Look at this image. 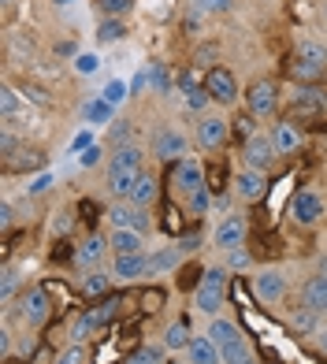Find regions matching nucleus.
<instances>
[{
  "label": "nucleus",
  "mask_w": 327,
  "mask_h": 364,
  "mask_svg": "<svg viewBox=\"0 0 327 364\" xmlns=\"http://www.w3.org/2000/svg\"><path fill=\"white\" fill-rule=\"evenodd\" d=\"M223 297H227V268H205L198 294H193V309L205 312V316H216Z\"/></svg>",
  "instance_id": "nucleus-1"
},
{
  "label": "nucleus",
  "mask_w": 327,
  "mask_h": 364,
  "mask_svg": "<svg viewBox=\"0 0 327 364\" xmlns=\"http://www.w3.org/2000/svg\"><path fill=\"white\" fill-rule=\"evenodd\" d=\"M245 164H250L253 171H268L272 164H275V156H279V149H275V141H272V134H257L253 138H245Z\"/></svg>",
  "instance_id": "nucleus-2"
},
{
  "label": "nucleus",
  "mask_w": 327,
  "mask_h": 364,
  "mask_svg": "<svg viewBox=\"0 0 327 364\" xmlns=\"http://www.w3.org/2000/svg\"><path fill=\"white\" fill-rule=\"evenodd\" d=\"M245 108H250V115H257V119H268V115H275V108H279V97H275L272 82H257V86L245 93Z\"/></svg>",
  "instance_id": "nucleus-3"
},
{
  "label": "nucleus",
  "mask_w": 327,
  "mask_h": 364,
  "mask_svg": "<svg viewBox=\"0 0 327 364\" xmlns=\"http://www.w3.org/2000/svg\"><path fill=\"white\" fill-rule=\"evenodd\" d=\"M205 90L212 101H220V105H235V97H238V82L235 75L227 71V68H212L208 78H205Z\"/></svg>",
  "instance_id": "nucleus-4"
},
{
  "label": "nucleus",
  "mask_w": 327,
  "mask_h": 364,
  "mask_svg": "<svg viewBox=\"0 0 327 364\" xmlns=\"http://www.w3.org/2000/svg\"><path fill=\"white\" fill-rule=\"evenodd\" d=\"M294 115H298V119H323V115H327V93H320V90H298V93H294Z\"/></svg>",
  "instance_id": "nucleus-5"
},
{
  "label": "nucleus",
  "mask_w": 327,
  "mask_h": 364,
  "mask_svg": "<svg viewBox=\"0 0 327 364\" xmlns=\"http://www.w3.org/2000/svg\"><path fill=\"white\" fill-rule=\"evenodd\" d=\"M116 312H119V301H104V305L90 309L86 316H78V320H75V331H71V338H75V342H82V338H86V335H90L93 327L108 323L112 316H116Z\"/></svg>",
  "instance_id": "nucleus-6"
},
{
  "label": "nucleus",
  "mask_w": 327,
  "mask_h": 364,
  "mask_svg": "<svg viewBox=\"0 0 327 364\" xmlns=\"http://www.w3.org/2000/svg\"><path fill=\"white\" fill-rule=\"evenodd\" d=\"M290 216L298 220L301 227H313V223L323 216V197H320V193H313V190L298 193V197H294V205H290Z\"/></svg>",
  "instance_id": "nucleus-7"
},
{
  "label": "nucleus",
  "mask_w": 327,
  "mask_h": 364,
  "mask_svg": "<svg viewBox=\"0 0 327 364\" xmlns=\"http://www.w3.org/2000/svg\"><path fill=\"white\" fill-rule=\"evenodd\" d=\"M212 242H216L223 253L242 250V242H245V220H242V216H227V220H220V227H216V235H212Z\"/></svg>",
  "instance_id": "nucleus-8"
},
{
  "label": "nucleus",
  "mask_w": 327,
  "mask_h": 364,
  "mask_svg": "<svg viewBox=\"0 0 327 364\" xmlns=\"http://www.w3.org/2000/svg\"><path fill=\"white\" fill-rule=\"evenodd\" d=\"M186 360L190 364H223L220 342H212V335H193L186 346Z\"/></svg>",
  "instance_id": "nucleus-9"
},
{
  "label": "nucleus",
  "mask_w": 327,
  "mask_h": 364,
  "mask_svg": "<svg viewBox=\"0 0 327 364\" xmlns=\"http://www.w3.org/2000/svg\"><path fill=\"white\" fill-rule=\"evenodd\" d=\"M205 186V168H201V164L198 160H178V168H175V190L178 193H193V190H201Z\"/></svg>",
  "instance_id": "nucleus-10"
},
{
  "label": "nucleus",
  "mask_w": 327,
  "mask_h": 364,
  "mask_svg": "<svg viewBox=\"0 0 327 364\" xmlns=\"http://www.w3.org/2000/svg\"><path fill=\"white\" fill-rule=\"evenodd\" d=\"M108 250L116 253V257H127V253H145V235H141V230H130V227H112Z\"/></svg>",
  "instance_id": "nucleus-11"
},
{
  "label": "nucleus",
  "mask_w": 327,
  "mask_h": 364,
  "mask_svg": "<svg viewBox=\"0 0 327 364\" xmlns=\"http://www.w3.org/2000/svg\"><path fill=\"white\" fill-rule=\"evenodd\" d=\"M112 272H116V279H123V283H134V279L149 275V253H127V257H116Z\"/></svg>",
  "instance_id": "nucleus-12"
},
{
  "label": "nucleus",
  "mask_w": 327,
  "mask_h": 364,
  "mask_svg": "<svg viewBox=\"0 0 327 364\" xmlns=\"http://www.w3.org/2000/svg\"><path fill=\"white\" fill-rule=\"evenodd\" d=\"M186 153H190V141H186V134H178V130H160V138H156V156L160 160H186Z\"/></svg>",
  "instance_id": "nucleus-13"
},
{
  "label": "nucleus",
  "mask_w": 327,
  "mask_h": 364,
  "mask_svg": "<svg viewBox=\"0 0 327 364\" xmlns=\"http://www.w3.org/2000/svg\"><path fill=\"white\" fill-rule=\"evenodd\" d=\"M227 141V119H220V115H205V119L198 123V145L201 149H220Z\"/></svg>",
  "instance_id": "nucleus-14"
},
{
  "label": "nucleus",
  "mask_w": 327,
  "mask_h": 364,
  "mask_svg": "<svg viewBox=\"0 0 327 364\" xmlns=\"http://www.w3.org/2000/svg\"><path fill=\"white\" fill-rule=\"evenodd\" d=\"M108 220L112 227H130V230H149V212H141L138 205H119V208H112L108 212Z\"/></svg>",
  "instance_id": "nucleus-15"
},
{
  "label": "nucleus",
  "mask_w": 327,
  "mask_h": 364,
  "mask_svg": "<svg viewBox=\"0 0 327 364\" xmlns=\"http://www.w3.org/2000/svg\"><path fill=\"white\" fill-rule=\"evenodd\" d=\"M253 290H257V297L260 301H279V297L286 294V279L279 275V272H260L257 279H253Z\"/></svg>",
  "instance_id": "nucleus-16"
},
{
  "label": "nucleus",
  "mask_w": 327,
  "mask_h": 364,
  "mask_svg": "<svg viewBox=\"0 0 327 364\" xmlns=\"http://www.w3.org/2000/svg\"><path fill=\"white\" fill-rule=\"evenodd\" d=\"M19 312H23V320L26 323H45L48 320V312H53V305H48V297H45V290H30L26 297H23V305H19Z\"/></svg>",
  "instance_id": "nucleus-17"
},
{
  "label": "nucleus",
  "mask_w": 327,
  "mask_h": 364,
  "mask_svg": "<svg viewBox=\"0 0 327 364\" xmlns=\"http://www.w3.org/2000/svg\"><path fill=\"white\" fill-rule=\"evenodd\" d=\"M301 305H309V309H316L320 316H327V275L316 272V275L301 287Z\"/></svg>",
  "instance_id": "nucleus-18"
},
{
  "label": "nucleus",
  "mask_w": 327,
  "mask_h": 364,
  "mask_svg": "<svg viewBox=\"0 0 327 364\" xmlns=\"http://www.w3.org/2000/svg\"><path fill=\"white\" fill-rule=\"evenodd\" d=\"M235 190H238L242 201H260V197H264V171H253V168L238 171Z\"/></svg>",
  "instance_id": "nucleus-19"
},
{
  "label": "nucleus",
  "mask_w": 327,
  "mask_h": 364,
  "mask_svg": "<svg viewBox=\"0 0 327 364\" xmlns=\"http://www.w3.org/2000/svg\"><path fill=\"white\" fill-rule=\"evenodd\" d=\"M138 175H141V168H108V190L116 197H130Z\"/></svg>",
  "instance_id": "nucleus-20"
},
{
  "label": "nucleus",
  "mask_w": 327,
  "mask_h": 364,
  "mask_svg": "<svg viewBox=\"0 0 327 364\" xmlns=\"http://www.w3.org/2000/svg\"><path fill=\"white\" fill-rule=\"evenodd\" d=\"M130 205H138V208H149L153 201H156V178L149 175V171H141L138 175V182H134V190H130V197H127Z\"/></svg>",
  "instance_id": "nucleus-21"
},
{
  "label": "nucleus",
  "mask_w": 327,
  "mask_h": 364,
  "mask_svg": "<svg viewBox=\"0 0 327 364\" xmlns=\"http://www.w3.org/2000/svg\"><path fill=\"white\" fill-rule=\"evenodd\" d=\"M272 141H275V149H279V153H298V149H301V130L294 127V119H286V123L275 127Z\"/></svg>",
  "instance_id": "nucleus-22"
},
{
  "label": "nucleus",
  "mask_w": 327,
  "mask_h": 364,
  "mask_svg": "<svg viewBox=\"0 0 327 364\" xmlns=\"http://www.w3.org/2000/svg\"><path fill=\"white\" fill-rule=\"evenodd\" d=\"M112 115H116V108H112L104 97H90L86 101V108H82V119H86L90 127H104Z\"/></svg>",
  "instance_id": "nucleus-23"
},
{
  "label": "nucleus",
  "mask_w": 327,
  "mask_h": 364,
  "mask_svg": "<svg viewBox=\"0 0 327 364\" xmlns=\"http://www.w3.org/2000/svg\"><path fill=\"white\" fill-rule=\"evenodd\" d=\"M104 250H108V242H104V238H97V235H90L86 242L78 245V253H75V260L82 264V268H90V264H97V260L104 257Z\"/></svg>",
  "instance_id": "nucleus-24"
},
{
  "label": "nucleus",
  "mask_w": 327,
  "mask_h": 364,
  "mask_svg": "<svg viewBox=\"0 0 327 364\" xmlns=\"http://www.w3.org/2000/svg\"><path fill=\"white\" fill-rule=\"evenodd\" d=\"M220 353H223V364H253V350H250V342H245L242 335L235 342L220 346Z\"/></svg>",
  "instance_id": "nucleus-25"
},
{
  "label": "nucleus",
  "mask_w": 327,
  "mask_h": 364,
  "mask_svg": "<svg viewBox=\"0 0 327 364\" xmlns=\"http://www.w3.org/2000/svg\"><path fill=\"white\" fill-rule=\"evenodd\" d=\"M290 327H294V331H305V335H316V331H320V312L309 309V305L294 309V312H290Z\"/></svg>",
  "instance_id": "nucleus-26"
},
{
  "label": "nucleus",
  "mask_w": 327,
  "mask_h": 364,
  "mask_svg": "<svg viewBox=\"0 0 327 364\" xmlns=\"http://www.w3.org/2000/svg\"><path fill=\"white\" fill-rule=\"evenodd\" d=\"M183 264V250H160L149 257V275H164V272H175Z\"/></svg>",
  "instance_id": "nucleus-27"
},
{
  "label": "nucleus",
  "mask_w": 327,
  "mask_h": 364,
  "mask_svg": "<svg viewBox=\"0 0 327 364\" xmlns=\"http://www.w3.org/2000/svg\"><path fill=\"white\" fill-rule=\"evenodd\" d=\"M190 331H186V323H168V327H164V346H168V350H186V346H190Z\"/></svg>",
  "instance_id": "nucleus-28"
},
{
  "label": "nucleus",
  "mask_w": 327,
  "mask_h": 364,
  "mask_svg": "<svg viewBox=\"0 0 327 364\" xmlns=\"http://www.w3.org/2000/svg\"><path fill=\"white\" fill-rule=\"evenodd\" d=\"M298 60L316 63V68H327V45H320V41H301V45H298Z\"/></svg>",
  "instance_id": "nucleus-29"
},
{
  "label": "nucleus",
  "mask_w": 327,
  "mask_h": 364,
  "mask_svg": "<svg viewBox=\"0 0 327 364\" xmlns=\"http://www.w3.org/2000/svg\"><path fill=\"white\" fill-rule=\"evenodd\" d=\"M141 160H145V153L138 145H123V149H116V156H112V168H141Z\"/></svg>",
  "instance_id": "nucleus-30"
},
{
  "label": "nucleus",
  "mask_w": 327,
  "mask_h": 364,
  "mask_svg": "<svg viewBox=\"0 0 327 364\" xmlns=\"http://www.w3.org/2000/svg\"><path fill=\"white\" fill-rule=\"evenodd\" d=\"M208 335H212V342H220V346H227V342H235L238 335H242V331L231 323V320H212V327H208Z\"/></svg>",
  "instance_id": "nucleus-31"
},
{
  "label": "nucleus",
  "mask_w": 327,
  "mask_h": 364,
  "mask_svg": "<svg viewBox=\"0 0 327 364\" xmlns=\"http://www.w3.org/2000/svg\"><path fill=\"white\" fill-rule=\"evenodd\" d=\"M101 97H104V101H108L112 108H119V105L127 101V97H130V82H119V78H112L108 86L101 90Z\"/></svg>",
  "instance_id": "nucleus-32"
},
{
  "label": "nucleus",
  "mask_w": 327,
  "mask_h": 364,
  "mask_svg": "<svg viewBox=\"0 0 327 364\" xmlns=\"http://www.w3.org/2000/svg\"><path fill=\"white\" fill-rule=\"evenodd\" d=\"M108 287H112V275H104V272H93V275H86V279H82V294H86V297L104 294Z\"/></svg>",
  "instance_id": "nucleus-33"
},
{
  "label": "nucleus",
  "mask_w": 327,
  "mask_h": 364,
  "mask_svg": "<svg viewBox=\"0 0 327 364\" xmlns=\"http://www.w3.org/2000/svg\"><path fill=\"white\" fill-rule=\"evenodd\" d=\"M186 205H190V212H193V216H205V212L212 208V193H208V186L193 190V193L186 197Z\"/></svg>",
  "instance_id": "nucleus-34"
},
{
  "label": "nucleus",
  "mask_w": 327,
  "mask_h": 364,
  "mask_svg": "<svg viewBox=\"0 0 327 364\" xmlns=\"http://www.w3.org/2000/svg\"><path fill=\"white\" fill-rule=\"evenodd\" d=\"M75 71L86 75V78L97 75V71H101V56H97V53H78V56H75Z\"/></svg>",
  "instance_id": "nucleus-35"
},
{
  "label": "nucleus",
  "mask_w": 327,
  "mask_h": 364,
  "mask_svg": "<svg viewBox=\"0 0 327 364\" xmlns=\"http://www.w3.org/2000/svg\"><path fill=\"white\" fill-rule=\"evenodd\" d=\"M123 34H127V30H123L119 19H104L101 26H97V38H101V41H119Z\"/></svg>",
  "instance_id": "nucleus-36"
},
{
  "label": "nucleus",
  "mask_w": 327,
  "mask_h": 364,
  "mask_svg": "<svg viewBox=\"0 0 327 364\" xmlns=\"http://www.w3.org/2000/svg\"><path fill=\"white\" fill-rule=\"evenodd\" d=\"M160 360H164V350H160V346H145V350H138L127 364H160Z\"/></svg>",
  "instance_id": "nucleus-37"
},
{
  "label": "nucleus",
  "mask_w": 327,
  "mask_h": 364,
  "mask_svg": "<svg viewBox=\"0 0 327 364\" xmlns=\"http://www.w3.org/2000/svg\"><path fill=\"white\" fill-rule=\"evenodd\" d=\"M193 8L198 11H231L235 0H193Z\"/></svg>",
  "instance_id": "nucleus-38"
},
{
  "label": "nucleus",
  "mask_w": 327,
  "mask_h": 364,
  "mask_svg": "<svg viewBox=\"0 0 327 364\" xmlns=\"http://www.w3.org/2000/svg\"><path fill=\"white\" fill-rule=\"evenodd\" d=\"M290 75H298V78H305V82H309V78H320V75H323V68H316V63H305V60H298V63H294V71H290Z\"/></svg>",
  "instance_id": "nucleus-39"
},
{
  "label": "nucleus",
  "mask_w": 327,
  "mask_h": 364,
  "mask_svg": "<svg viewBox=\"0 0 327 364\" xmlns=\"http://www.w3.org/2000/svg\"><path fill=\"white\" fill-rule=\"evenodd\" d=\"M15 287H19V275H15V268H4V283H0V297H4V301H11Z\"/></svg>",
  "instance_id": "nucleus-40"
},
{
  "label": "nucleus",
  "mask_w": 327,
  "mask_h": 364,
  "mask_svg": "<svg viewBox=\"0 0 327 364\" xmlns=\"http://www.w3.org/2000/svg\"><path fill=\"white\" fill-rule=\"evenodd\" d=\"M205 101H208V93H205L201 86H190V90H186V105H190L193 112H198V108H205Z\"/></svg>",
  "instance_id": "nucleus-41"
},
{
  "label": "nucleus",
  "mask_w": 327,
  "mask_h": 364,
  "mask_svg": "<svg viewBox=\"0 0 327 364\" xmlns=\"http://www.w3.org/2000/svg\"><path fill=\"white\" fill-rule=\"evenodd\" d=\"M153 86V75L149 71H138L134 78H130V93H141V90H149Z\"/></svg>",
  "instance_id": "nucleus-42"
},
{
  "label": "nucleus",
  "mask_w": 327,
  "mask_h": 364,
  "mask_svg": "<svg viewBox=\"0 0 327 364\" xmlns=\"http://www.w3.org/2000/svg\"><path fill=\"white\" fill-rule=\"evenodd\" d=\"M130 8V0H101V11L104 15H123Z\"/></svg>",
  "instance_id": "nucleus-43"
},
{
  "label": "nucleus",
  "mask_w": 327,
  "mask_h": 364,
  "mask_svg": "<svg viewBox=\"0 0 327 364\" xmlns=\"http://www.w3.org/2000/svg\"><path fill=\"white\" fill-rule=\"evenodd\" d=\"M227 268H250V257H245V250H231V253H227Z\"/></svg>",
  "instance_id": "nucleus-44"
},
{
  "label": "nucleus",
  "mask_w": 327,
  "mask_h": 364,
  "mask_svg": "<svg viewBox=\"0 0 327 364\" xmlns=\"http://www.w3.org/2000/svg\"><path fill=\"white\" fill-rule=\"evenodd\" d=\"M53 182H56L53 175H48V171H41V175H38L34 182H30V193H45L48 186H53Z\"/></svg>",
  "instance_id": "nucleus-45"
},
{
  "label": "nucleus",
  "mask_w": 327,
  "mask_h": 364,
  "mask_svg": "<svg viewBox=\"0 0 327 364\" xmlns=\"http://www.w3.org/2000/svg\"><path fill=\"white\" fill-rule=\"evenodd\" d=\"M97 160H101V149H97V145H90L86 153H78V164H82V168H93Z\"/></svg>",
  "instance_id": "nucleus-46"
},
{
  "label": "nucleus",
  "mask_w": 327,
  "mask_h": 364,
  "mask_svg": "<svg viewBox=\"0 0 327 364\" xmlns=\"http://www.w3.org/2000/svg\"><path fill=\"white\" fill-rule=\"evenodd\" d=\"M90 145H93V134H90V130H82V134L71 141V153H86Z\"/></svg>",
  "instance_id": "nucleus-47"
},
{
  "label": "nucleus",
  "mask_w": 327,
  "mask_h": 364,
  "mask_svg": "<svg viewBox=\"0 0 327 364\" xmlns=\"http://www.w3.org/2000/svg\"><path fill=\"white\" fill-rule=\"evenodd\" d=\"M56 364H82V350H78V346H71L63 357H56Z\"/></svg>",
  "instance_id": "nucleus-48"
},
{
  "label": "nucleus",
  "mask_w": 327,
  "mask_h": 364,
  "mask_svg": "<svg viewBox=\"0 0 327 364\" xmlns=\"http://www.w3.org/2000/svg\"><path fill=\"white\" fill-rule=\"evenodd\" d=\"M15 108H19V101H15V93H11V90H4V119H11Z\"/></svg>",
  "instance_id": "nucleus-49"
},
{
  "label": "nucleus",
  "mask_w": 327,
  "mask_h": 364,
  "mask_svg": "<svg viewBox=\"0 0 327 364\" xmlns=\"http://www.w3.org/2000/svg\"><path fill=\"white\" fill-rule=\"evenodd\" d=\"M149 75H153V82H156V86H160V90H164V86H168V75H164V68H160V63H156V68H153Z\"/></svg>",
  "instance_id": "nucleus-50"
},
{
  "label": "nucleus",
  "mask_w": 327,
  "mask_h": 364,
  "mask_svg": "<svg viewBox=\"0 0 327 364\" xmlns=\"http://www.w3.org/2000/svg\"><path fill=\"white\" fill-rule=\"evenodd\" d=\"M316 342H320V350L327 353V327H320V331H316Z\"/></svg>",
  "instance_id": "nucleus-51"
},
{
  "label": "nucleus",
  "mask_w": 327,
  "mask_h": 364,
  "mask_svg": "<svg viewBox=\"0 0 327 364\" xmlns=\"http://www.w3.org/2000/svg\"><path fill=\"white\" fill-rule=\"evenodd\" d=\"M316 272H320V275H327V257L320 260V268H316Z\"/></svg>",
  "instance_id": "nucleus-52"
},
{
  "label": "nucleus",
  "mask_w": 327,
  "mask_h": 364,
  "mask_svg": "<svg viewBox=\"0 0 327 364\" xmlns=\"http://www.w3.org/2000/svg\"><path fill=\"white\" fill-rule=\"evenodd\" d=\"M56 4H71V0H56Z\"/></svg>",
  "instance_id": "nucleus-53"
}]
</instances>
